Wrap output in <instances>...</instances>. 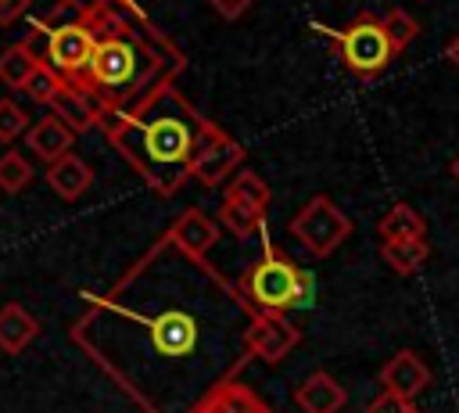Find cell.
<instances>
[{
	"label": "cell",
	"mask_w": 459,
	"mask_h": 413,
	"mask_svg": "<svg viewBox=\"0 0 459 413\" xmlns=\"http://www.w3.org/2000/svg\"><path fill=\"white\" fill-rule=\"evenodd\" d=\"M222 198H237V201H244V205H251V208L265 212V208H269V201H273V190H269V183H265L258 172L240 169V172L230 180V187H226V194H222Z\"/></svg>",
	"instance_id": "7402d4cb"
},
{
	"label": "cell",
	"mask_w": 459,
	"mask_h": 413,
	"mask_svg": "<svg viewBox=\"0 0 459 413\" xmlns=\"http://www.w3.org/2000/svg\"><path fill=\"white\" fill-rule=\"evenodd\" d=\"M301 345V330L287 320V316H276V312H258L251 320V330H247V356L258 359V363H283L294 348Z\"/></svg>",
	"instance_id": "ba28073f"
},
{
	"label": "cell",
	"mask_w": 459,
	"mask_h": 413,
	"mask_svg": "<svg viewBox=\"0 0 459 413\" xmlns=\"http://www.w3.org/2000/svg\"><path fill=\"white\" fill-rule=\"evenodd\" d=\"M240 162H244V147L222 126H212V133L204 136V144H201V151L194 158L190 180H197L201 187H219Z\"/></svg>",
	"instance_id": "9c48e42d"
},
{
	"label": "cell",
	"mask_w": 459,
	"mask_h": 413,
	"mask_svg": "<svg viewBox=\"0 0 459 413\" xmlns=\"http://www.w3.org/2000/svg\"><path fill=\"white\" fill-rule=\"evenodd\" d=\"M445 57H448V61L459 68V36H452V40H448V47H445Z\"/></svg>",
	"instance_id": "f546056e"
},
{
	"label": "cell",
	"mask_w": 459,
	"mask_h": 413,
	"mask_svg": "<svg viewBox=\"0 0 459 413\" xmlns=\"http://www.w3.org/2000/svg\"><path fill=\"white\" fill-rule=\"evenodd\" d=\"M190 413H273V406L255 388H247L244 381L233 377V381H222L212 391H204L190 406Z\"/></svg>",
	"instance_id": "7c38bea8"
},
{
	"label": "cell",
	"mask_w": 459,
	"mask_h": 413,
	"mask_svg": "<svg viewBox=\"0 0 459 413\" xmlns=\"http://www.w3.org/2000/svg\"><path fill=\"white\" fill-rule=\"evenodd\" d=\"M36 334H39V320L22 302L0 305V352L18 356L36 341Z\"/></svg>",
	"instance_id": "2e32d148"
},
{
	"label": "cell",
	"mask_w": 459,
	"mask_h": 413,
	"mask_svg": "<svg viewBox=\"0 0 459 413\" xmlns=\"http://www.w3.org/2000/svg\"><path fill=\"white\" fill-rule=\"evenodd\" d=\"M344 388H341V381L337 377H330L326 370H312L301 384H298V391H294V402H298V409L301 413H337L341 406H344Z\"/></svg>",
	"instance_id": "5bb4252c"
},
{
	"label": "cell",
	"mask_w": 459,
	"mask_h": 413,
	"mask_svg": "<svg viewBox=\"0 0 459 413\" xmlns=\"http://www.w3.org/2000/svg\"><path fill=\"white\" fill-rule=\"evenodd\" d=\"M25 133H29V111L18 101L0 97V144H14Z\"/></svg>",
	"instance_id": "484cf974"
},
{
	"label": "cell",
	"mask_w": 459,
	"mask_h": 413,
	"mask_svg": "<svg viewBox=\"0 0 459 413\" xmlns=\"http://www.w3.org/2000/svg\"><path fill=\"white\" fill-rule=\"evenodd\" d=\"M290 233L301 241V248L312 259H326L333 255L348 237H351V219L326 198L316 194L312 201H305V208L290 219Z\"/></svg>",
	"instance_id": "52a82bcc"
},
{
	"label": "cell",
	"mask_w": 459,
	"mask_h": 413,
	"mask_svg": "<svg viewBox=\"0 0 459 413\" xmlns=\"http://www.w3.org/2000/svg\"><path fill=\"white\" fill-rule=\"evenodd\" d=\"M32 180H36L32 162L22 151H4L0 154V190L4 194H22Z\"/></svg>",
	"instance_id": "cb8c5ba5"
},
{
	"label": "cell",
	"mask_w": 459,
	"mask_h": 413,
	"mask_svg": "<svg viewBox=\"0 0 459 413\" xmlns=\"http://www.w3.org/2000/svg\"><path fill=\"white\" fill-rule=\"evenodd\" d=\"M212 126L215 122L183 97L176 79H165L126 111L104 115L100 133L108 147L147 183L151 194L176 198L190 180L194 158Z\"/></svg>",
	"instance_id": "3957f363"
},
{
	"label": "cell",
	"mask_w": 459,
	"mask_h": 413,
	"mask_svg": "<svg viewBox=\"0 0 459 413\" xmlns=\"http://www.w3.org/2000/svg\"><path fill=\"white\" fill-rule=\"evenodd\" d=\"M65 86H68V79H65L61 72H54V68L39 57L36 72H32V75H29V83H25V93H29V101H36V104H47V108H50Z\"/></svg>",
	"instance_id": "603a6c76"
},
{
	"label": "cell",
	"mask_w": 459,
	"mask_h": 413,
	"mask_svg": "<svg viewBox=\"0 0 459 413\" xmlns=\"http://www.w3.org/2000/svg\"><path fill=\"white\" fill-rule=\"evenodd\" d=\"M244 298L258 309V312H276V316H287L290 309H301L312 302V277L294 262L287 259L273 241H265L258 262L237 280Z\"/></svg>",
	"instance_id": "5b68a950"
},
{
	"label": "cell",
	"mask_w": 459,
	"mask_h": 413,
	"mask_svg": "<svg viewBox=\"0 0 459 413\" xmlns=\"http://www.w3.org/2000/svg\"><path fill=\"white\" fill-rule=\"evenodd\" d=\"M36 65H39V54L25 40H18L7 50H0V83L7 90H25L29 75L36 72Z\"/></svg>",
	"instance_id": "ffe728a7"
},
{
	"label": "cell",
	"mask_w": 459,
	"mask_h": 413,
	"mask_svg": "<svg viewBox=\"0 0 459 413\" xmlns=\"http://www.w3.org/2000/svg\"><path fill=\"white\" fill-rule=\"evenodd\" d=\"M25 140H29V151L50 165V162H57L61 154L72 151V144H75V129H68V126L50 111V115H43L39 122L29 126Z\"/></svg>",
	"instance_id": "9a60e30c"
},
{
	"label": "cell",
	"mask_w": 459,
	"mask_h": 413,
	"mask_svg": "<svg viewBox=\"0 0 459 413\" xmlns=\"http://www.w3.org/2000/svg\"><path fill=\"white\" fill-rule=\"evenodd\" d=\"M255 0H208V7L222 18V22H240L247 11H251Z\"/></svg>",
	"instance_id": "4316f807"
},
{
	"label": "cell",
	"mask_w": 459,
	"mask_h": 413,
	"mask_svg": "<svg viewBox=\"0 0 459 413\" xmlns=\"http://www.w3.org/2000/svg\"><path fill=\"white\" fill-rule=\"evenodd\" d=\"M316 29L333 40L344 68L355 72L359 79H377L398 57L394 47H391V40H387V32H384V25H380V18L369 14V11H362L359 18H351L344 29H323V25H316Z\"/></svg>",
	"instance_id": "8992f818"
},
{
	"label": "cell",
	"mask_w": 459,
	"mask_h": 413,
	"mask_svg": "<svg viewBox=\"0 0 459 413\" xmlns=\"http://www.w3.org/2000/svg\"><path fill=\"white\" fill-rule=\"evenodd\" d=\"M29 7H32V0H0V29L22 22L29 14Z\"/></svg>",
	"instance_id": "83f0119b"
},
{
	"label": "cell",
	"mask_w": 459,
	"mask_h": 413,
	"mask_svg": "<svg viewBox=\"0 0 459 413\" xmlns=\"http://www.w3.org/2000/svg\"><path fill=\"white\" fill-rule=\"evenodd\" d=\"M366 413H420V409H416L412 402H391V399H384V395H380Z\"/></svg>",
	"instance_id": "f1b7e54d"
},
{
	"label": "cell",
	"mask_w": 459,
	"mask_h": 413,
	"mask_svg": "<svg viewBox=\"0 0 459 413\" xmlns=\"http://www.w3.org/2000/svg\"><path fill=\"white\" fill-rule=\"evenodd\" d=\"M380 395L391 402H412L430 388V366L412 348H402L380 366Z\"/></svg>",
	"instance_id": "30bf717a"
},
{
	"label": "cell",
	"mask_w": 459,
	"mask_h": 413,
	"mask_svg": "<svg viewBox=\"0 0 459 413\" xmlns=\"http://www.w3.org/2000/svg\"><path fill=\"white\" fill-rule=\"evenodd\" d=\"M219 226H226L237 241H251L255 233H265V212L237 201V198H222L219 201Z\"/></svg>",
	"instance_id": "d6986e66"
},
{
	"label": "cell",
	"mask_w": 459,
	"mask_h": 413,
	"mask_svg": "<svg viewBox=\"0 0 459 413\" xmlns=\"http://www.w3.org/2000/svg\"><path fill=\"white\" fill-rule=\"evenodd\" d=\"M452 176L459 180V154H455V162H452Z\"/></svg>",
	"instance_id": "4dcf8cb0"
},
{
	"label": "cell",
	"mask_w": 459,
	"mask_h": 413,
	"mask_svg": "<svg viewBox=\"0 0 459 413\" xmlns=\"http://www.w3.org/2000/svg\"><path fill=\"white\" fill-rule=\"evenodd\" d=\"M50 111L75 133H86V129H100V111L93 108V101L86 93H79L72 83L57 93V101L50 104Z\"/></svg>",
	"instance_id": "e0dca14e"
},
{
	"label": "cell",
	"mask_w": 459,
	"mask_h": 413,
	"mask_svg": "<svg viewBox=\"0 0 459 413\" xmlns=\"http://www.w3.org/2000/svg\"><path fill=\"white\" fill-rule=\"evenodd\" d=\"M165 237L186 251V255H197V259H208V251L219 244V219H212L204 208H183L172 226L165 230Z\"/></svg>",
	"instance_id": "8fae6325"
},
{
	"label": "cell",
	"mask_w": 459,
	"mask_h": 413,
	"mask_svg": "<svg viewBox=\"0 0 459 413\" xmlns=\"http://www.w3.org/2000/svg\"><path fill=\"white\" fill-rule=\"evenodd\" d=\"M86 22L93 29V54L68 83L93 101L100 122L186 68L179 43L161 32L136 0H86Z\"/></svg>",
	"instance_id": "7a4b0ae2"
},
{
	"label": "cell",
	"mask_w": 459,
	"mask_h": 413,
	"mask_svg": "<svg viewBox=\"0 0 459 413\" xmlns=\"http://www.w3.org/2000/svg\"><path fill=\"white\" fill-rule=\"evenodd\" d=\"M25 43L65 79H75L93 54V29L86 22V0H57L25 36Z\"/></svg>",
	"instance_id": "277c9868"
},
{
	"label": "cell",
	"mask_w": 459,
	"mask_h": 413,
	"mask_svg": "<svg viewBox=\"0 0 459 413\" xmlns=\"http://www.w3.org/2000/svg\"><path fill=\"white\" fill-rule=\"evenodd\" d=\"M47 187L61 198V201H79L90 187H93V169L86 165V158L79 154H61L57 162L47 165Z\"/></svg>",
	"instance_id": "4fadbf2b"
},
{
	"label": "cell",
	"mask_w": 459,
	"mask_h": 413,
	"mask_svg": "<svg viewBox=\"0 0 459 413\" xmlns=\"http://www.w3.org/2000/svg\"><path fill=\"white\" fill-rule=\"evenodd\" d=\"M380 25H384V32H387L394 54H402V50L420 36V22H416L405 7H387V14L380 18Z\"/></svg>",
	"instance_id": "d4e9b609"
},
{
	"label": "cell",
	"mask_w": 459,
	"mask_h": 413,
	"mask_svg": "<svg viewBox=\"0 0 459 413\" xmlns=\"http://www.w3.org/2000/svg\"><path fill=\"white\" fill-rule=\"evenodd\" d=\"M377 233H380V241H427V219L412 205L398 201L380 215Z\"/></svg>",
	"instance_id": "ac0fdd59"
},
{
	"label": "cell",
	"mask_w": 459,
	"mask_h": 413,
	"mask_svg": "<svg viewBox=\"0 0 459 413\" xmlns=\"http://www.w3.org/2000/svg\"><path fill=\"white\" fill-rule=\"evenodd\" d=\"M380 259L398 277H409V273H416L430 259V244L427 241H384L380 244Z\"/></svg>",
	"instance_id": "44dd1931"
},
{
	"label": "cell",
	"mask_w": 459,
	"mask_h": 413,
	"mask_svg": "<svg viewBox=\"0 0 459 413\" xmlns=\"http://www.w3.org/2000/svg\"><path fill=\"white\" fill-rule=\"evenodd\" d=\"M255 316L237 280L161 233L108 291L86 294L68 338L143 413H190L251 363Z\"/></svg>",
	"instance_id": "6da1fadb"
}]
</instances>
